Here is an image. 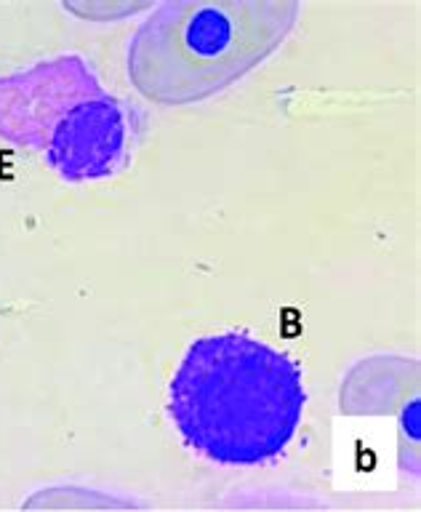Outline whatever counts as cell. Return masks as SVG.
<instances>
[{"instance_id": "6da1fadb", "label": "cell", "mask_w": 421, "mask_h": 512, "mask_svg": "<svg viewBox=\"0 0 421 512\" xmlns=\"http://www.w3.org/2000/svg\"><path fill=\"white\" fill-rule=\"evenodd\" d=\"M302 368L240 331L200 336L168 384V414L192 451L216 464L254 467L280 456L302 422Z\"/></svg>"}, {"instance_id": "7a4b0ae2", "label": "cell", "mask_w": 421, "mask_h": 512, "mask_svg": "<svg viewBox=\"0 0 421 512\" xmlns=\"http://www.w3.org/2000/svg\"><path fill=\"white\" fill-rule=\"evenodd\" d=\"M299 16L294 0L163 3L128 40V80L163 107L203 102L270 59Z\"/></svg>"}, {"instance_id": "3957f363", "label": "cell", "mask_w": 421, "mask_h": 512, "mask_svg": "<svg viewBox=\"0 0 421 512\" xmlns=\"http://www.w3.org/2000/svg\"><path fill=\"white\" fill-rule=\"evenodd\" d=\"M99 94H104L99 75L80 54L51 56L0 75V139L43 152L59 123Z\"/></svg>"}, {"instance_id": "277c9868", "label": "cell", "mask_w": 421, "mask_h": 512, "mask_svg": "<svg viewBox=\"0 0 421 512\" xmlns=\"http://www.w3.org/2000/svg\"><path fill=\"white\" fill-rule=\"evenodd\" d=\"M126 107L107 91L78 104L51 136L43 158L64 182H96L126 163Z\"/></svg>"}, {"instance_id": "5b68a950", "label": "cell", "mask_w": 421, "mask_h": 512, "mask_svg": "<svg viewBox=\"0 0 421 512\" xmlns=\"http://www.w3.org/2000/svg\"><path fill=\"white\" fill-rule=\"evenodd\" d=\"M419 390V360L403 355H374L360 360L344 376L339 408L352 416L395 414L416 398Z\"/></svg>"}, {"instance_id": "8992f818", "label": "cell", "mask_w": 421, "mask_h": 512, "mask_svg": "<svg viewBox=\"0 0 421 512\" xmlns=\"http://www.w3.org/2000/svg\"><path fill=\"white\" fill-rule=\"evenodd\" d=\"M131 499H120L118 494H107V491H96L86 486H48L30 494L22 502L27 510H118V507H131Z\"/></svg>"}, {"instance_id": "52a82bcc", "label": "cell", "mask_w": 421, "mask_h": 512, "mask_svg": "<svg viewBox=\"0 0 421 512\" xmlns=\"http://www.w3.org/2000/svg\"><path fill=\"white\" fill-rule=\"evenodd\" d=\"M147 3H86V0H67L64 3V11H70L78 19H91V22H112V19H123V16H131L136 11H144Z\"/></svg>"}]
</instances>
